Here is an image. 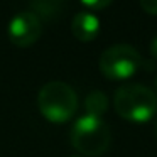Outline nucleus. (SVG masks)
Segmentation results:
<instances>
[{
	"label": "nucleus",
	"instance_id": "1",
	"mask_svg": "<svg viewBox=\"0 0 157 157\" xmlns=\"http://www.w3.org/2000/svg\"><path fill=\"white\" fill-rule=\"evenodd\" d=\"M113 106L122 118L133 123H145L157 113V95L147 86L130 83L115 91Z\"/></svg>",
	"mask_w": 157,
	"mask_h": 157
},
{
	"label": "nucleus",
	"instance_id": "2",
	"mask_svg": "<svg viewBox=\"0 0 157 157\" xmlns=\"http://www.w3.org/2000/svg\"><path fill=\"white\" fill-rule=\"evenodd\" d=\"M69 139L73 147L83 155H101L110 147L112 132L101 117L85 113L73 123Z\"/></svg>",
	"mask_w": 157,
	"mask_h": 157
},
{
	"label": "nucleus",
	"instance_id": "3",
	"mask_svg": "<svg viewBox=\"0 0 157 157\" xmlns=\"http://www.w3.org/2000/svg\"><path fill=\"white\" fill-rule=\"evenodd\" d=\"M37 105L48 120L56 123L68 122L78 110V95L64 81H49L37 93Z\"/></svg>",
	"mask_w": 157,
	"mask_h": 157
},
{
	"label": "nucleus",
	"instance_id": "4",
	"mask_svg": "<svg viewBox=\"0 0 157 157\" xmlns=\"http://www.w3.org/2000/svg\"><path fill=\"white\" fill-rule=\"evenodd\" d=\"M98 66L110 79H128L142 68V58L133 46L113 44L101 52Z\"/></svg>",
	"mask_w": 157,
	"mask_h": 157
},
{
	"label": "nucleus",
	"instance_id": "5",
	"mask_svg": "<svg viewBox=\"0 0 157 157\" xmlns=\"http://www.w3.org/2000/svg\"><path fill=\"white\" fill-rule=\"evenodd\" d=\"M7 32H9V39L15 46L27 48L41 37L42 22L34 12L21 10L15 15H12V19L9 21Z\"/></svg>",
	"mask_w": 157,
	"mask_h": 157
},
{
	"label": "nucleus",
	"instance_id": "6",
	"mask_svg": "<svg viewBox=\"0 0 157 157\" xmlns=\"http://www.w3.org/2000/svg\"><path fill=\"white\" fill-rule=\"evenodd\" d=\"M100 29H101V22H100L98 15L93 14L91 10H81L73 17L71 21V32L76 39L83 42L93 41L98 36Z\"/></svg>",
	"mask_w": 157,
	"mask_h": 157
},
{
	"label": "nucleus",
	"instance_id": "7",
	"mask_svg": "<svg viewBox=\"0 0 157 157\" xmlns=\"http://www.w3.org/2000/svg\"><path fill=\"white\" fill-rule=\"evenodd\" d=\"M68 2L69 0H31L27 10L34 12L41 19V22H52L63 15Z\"/></svg>",
	"mask_w": 157,
	"mask_h": 157
},
{
	"label": "nucleus",
	"instance_id": "8",
	"mask_svg": "<svg viewBox=\"0 0 157 157\" xmlns=\"http://www.w3.org/2000/svg\"><path fill=\"white\" fill-rule=\"evenodd\" d=\"M85 110L88 115L101 117L108 110V96L103 91H100V90H95V91L88 93L85 98Z\"/></svg>",
	"mask_w": 157,
	"mask_h": 157
},
{
	"label": "nucleus",
	"instance_id": "9",
	"mask_svg": "<svg viewBox=\"0 0 157 157\" xmlns=\"http://www.w3.org/2000/svg\"><path fill=\"white\" fill-rule=\"evenodd\" d=\"M81 4L86 5L90 10H100L112 4V0H81Z\"/></svg>",
	"mask_w": 157,
	"mask_h": 157
},
{
	"label": "nucleus",
	"instance_id": "10",
	"mask_svg": "<svg viewBox=\"0 0 157 157\" xmlns=\"http://www.w3.org/2000/svg\"><path fill=\"white\" fill-rule=\"evenodd\" d=\"M140 7L147 12V14L157 15V0H139Z\"/></svg>",
	"mask_w": 157,
	"mask_h": 157
},
{
	"label": "nucleus",
	"instance_id": "11",
	"mask_svg": "<svg viewBox=\"0 0 157 157\" xmlns=\"http://www.w3.org/2000/svg\"><path fill=\"white\" fill-rule=\"evenodd\" d=\"M150 54H152V58L157 61V36L150 41Z\"/></svg>",
	"mask_w": 157,
	"mask_h": 157
},
{
	"label": "nucleus",
	"instance_id": "12",
	"mask_svg": "<svg viewBox=\"0 0 157 157\" xmlns=\"http://www.w3.org/2000/svg\"><path fill=\"white\" fill-rule=\"evenodd\" d=\"M154 85H155V90H157V75H155V78H154Z\"/></svg>",
	"mask_w": 157,
	"mask_h": 157
},
{
	"label": "nucleus",
	"instance_id": "13",
	"mask_svg": "<svg viewBox=\"0 0 157 157\" xmlns=\"http://www.w3.org/2000/svg\"><path fill=\"white\" fill-rule=\"evenodd\" d=\"M69 157H85V155H69Z\"/></svg>",
	"mask_w": 157,
	"mask_h": 157
},
{
	"label": "nucleus",
	"instance_id": "14",
	"mask_svg": "<svg viewBox=\"0 0 157 157\" xmlns=\"http://www.w3.org/2000/svg\"><path fill=\"white\" fill-rule=\"evenodd\" d=\"M155 135H157V122H155Z\"/></svg>",
	"mask_w": 157,
	"mask_h": 157
}]
</instances>
